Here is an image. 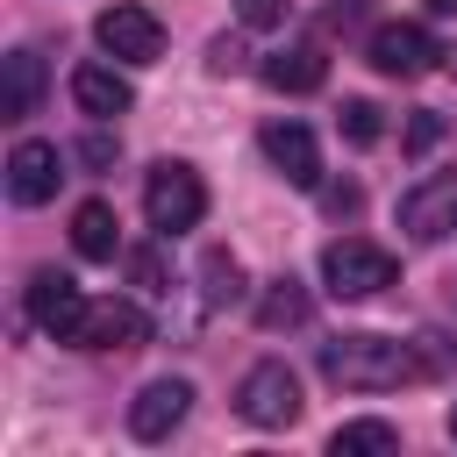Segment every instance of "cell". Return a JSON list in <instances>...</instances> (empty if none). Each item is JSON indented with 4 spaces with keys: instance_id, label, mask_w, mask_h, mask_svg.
Segmentation results:
<instances>
[{
    "instance_id": "obj_1",
    "label": "cell",
    "mask_w": 457,
    "mask_h": 457,
    "mask_svg": "<svg viewBox=\"0 0 457 457\" xmlns=\"http://www.w3.org/2000/svg\"><path fill=\"white\" fill-rule=\"evenodd\" d=\"M428 364H421V350L414 343H400V336H328L321 343V378L328 386H343V393H393V386H407V378H421Z\"/></svg>"
},
{
    "instance_id": "obj_10",
    "label": "cell",
    "mask_w": 457,
    "mask_h": 457,
    "mask_svg": "<svg viewBox=\"0 0 457 457\" xmlns=\"http://www.w3.org/2000/svg\"><path fill=\"white\" fill-rule=\"evenodd\" d=\"M57 179H64V157H57V143H43V136H21V143L7 150V193H14V207H43V200L57 193Z\"/></svg>"
},
{
    "instance_id": "obj_5",
    "label": "cell",
    "mask_w": 457,
    "mask_h": 457,
    "mask_svg": "<svg viewBox=\"0 0 457 457\" xmlns=\"http://www.w3.org/2000/svg\"><path fill=\"white\" fill-rule=\"evenodd\" d=\"M86 314H93V300L79 293V278H71V271L43 264V271L29 278V321H36L43 336H57V343H79Z\"/></svg>"
},
{
    "instance_id": "obj_16",
    "label": "cell",
    "mask_w": 457,
    "mask_h": 457,
    "mask_svg": "<svg viewBox=\"0 0 457 457\" xmlns=\"http://www.w3.org/2000/svg\"><path fill=\"white\" fill-rule=\"evenodd\" d=\"M71 250H79L86 264H107V257L121 250V221H114L107 200H86V207L71 214Z\"/></svg>"
},
{
    "instance_id": "obj_23",
    "label": "cell",
    "mask_w": 457,
    "mask_h": 457,
    "mask_svg": "<svg viewBox=\"0 0 457 457\" xmlns=\"http://www.w3.org/2000/svg\"><path fill=\"white\" fill-rule=\"evenodd\" d=\"M243 57H250V50H243V43H228V36H214V43H207V71H214V79L243 71Z\"/></svg>"
},
{
    "instance_id": "obj_7",
    "label": "cell",
    "mask_w": 457,
    "mask_h": 457,
    "mask_svg": "<svg viewBox=\"0 0 457 457\" xmlns=\"http://www.w3.org/2000/svg\"><path fill=\"white\" fill-rule=\"evenodd\" d=\"M400 228L414 243H443L457 228V171H428L400 193Z\"/></svg>"
},
{
    "instance_id": "obj_3",
    "label": "cell",
    "mask_w": 457,
    "mask_h": 457,
    "mask_svg": "<svg viewBox=\"0 0 457 457\" xmlns=\"http://www.w3.org/2000/svg\"><path fill=\"white\" fill-rule=\"evenodd\" d=\"M393 250H378V243H364V236H336L328 250H321V286L336 293V300H371V293H386L393 286Z\"/></svg>"
},
{
    "instance_id": "obj_26",
    "label": "cell",
    "mask_w": 457,
    "mask_h": 457,
    "mask_svg": "<svg viewBox=\"0 0 457 457\" xmlns=\"http://www.w3.org/2000/svg\"><path fill=\"white\" fill-rule=\"evenodd\" d=\"M321 207H328V214H350V207H357V186H328Z\"/></svg>"
},
{
    "instance_id": "obj_18",
    "label": "cell",
    "mask_w": 457,
    "mask_h": 457,
    "mask_svg": "<svg viewBox=\"0 0 457 457\" xmlns=\"http://www.w3.org/2000/svg\"><path fill=\"white\" fill-rule=\"evenodd\" d=\"M400 450V428L393 421H343L328 436V457H393Z\"/></svg>"
},
{
    "instance_id": "obj_21",
    "label": "cell",
    "mask_w": 457,
    "mask_h": 457,
    "mask_svg": "<svg viewBox=\"0 0 457 457\" xmlns=\"http://www.w3.org/2000/svg\"><path fill=\"white\" fill-rule=\"evenodd\" d=\"M129 278L150 293V300H164L171 286H164V250H129Z\"/></svg>"
},
{
    "instance_id": "obj_24",
    "label": "cell",
    "mask_w": 457,
    "mask_h": 457,
    "mask_svg": "<svg viewBox=\"0 0 457 457\" xmlns=\"http://www.w3.org/2000/svg\"><path fill=\"white\" fill-rule=\"evenodd\" d=\"M114 150H121V143H114L107 129H93V136L79 143V164H86V171H107V164H114Z\"/></svg>"
},
{
    "instance_id": "obj_27",
    "label": "cell",
    "mask_w": 457,
    "mask_h": 457,
    "mask_svg": "<svg viewBox=\"0 0 457 457\" xmlns=\"http://www.w3.org/2000/svg\"><path fill=\"white\" fill-rule=\"evenodd\" d=\"M428 14H457V0H428Z\"/></svg>"
},
{
    "instance_id": "obj_28",
    "label": "cell",
    "mask_w": 457,
    "mask_h": 457,
    "mask_svg": "<svg viewBox=\"0 0 457 457\" xmlns=\"http://www.w3.org/2000/svg\"><path fill=\"white\" fill-rule=\"evenodd\" d=\"M443 71H450V79H457V50H443Z\"/></svg>"
},
{
    "instance_id": "obj_4",
    "label": "cell",
    "mask_w": 457,
    "mask_h": 457,
    "mask_svg": "<svg viewBox=\"0 0 457 457\" xmlns=\"http://www.w3.org/2000/svg\"><path fill=\"white\" fill-rule=\"evenodd\" d=\"M236 414H243L250 428H293V421H300V378H293V364L257 357V364L243 371V386H236Z\"/></svg>"
},
{
    "instance_id": "obj_20",
    "label": "cell",
    "mask_w": 457,
    "mask_h": 457,
    "mask_svg": "<svg viewBox=\"0 0 457 457\" xmlns=\"http://www.w3.org/2000/svg\"><path fill=\"white\" fill-rule=\"evenodd\" d=\"M336 129H343V143H357V150H371V143L386 136V121H378L371 100H343V107H336Z\"/></svg>"
},
{
    "instance_id": "obj_22",
    "label": "cell",
    "mask_w": 457,
    "mask_h": 457,
    "mask_svg": "<svg viewBox=\"0 0 457 457\" xmlns=\"http://www.w3.org/2000/svg\"><path fill=\"white\" fill-rule=\"evenodd\" d=\"M293 14V0H236V21L243 29H278Z\"/></svg>"
},
{
    "instance_id": "obj_17",
    "label": "cell",
    "mask_w": 457,
    "mask_h": 457,
    "mask_svg": "<svg viewBox=\"0 0 457 457\" xmlns=\"http://www.w3.org/2000/svg\"><path fill=\"white\" fill-rule=\"evenodd\" d=\"M307 307H314V300H307V286H300L293 271H278V278L257 293V328H264V336H278V328H300V321H307Z\"/></svg>"
},
{
    "instance_id": "obj_29",
    "label": "cell",
    "mask_w": 457,
    "mask_h": 457,
    "mask_svg": "<svg viewBox=\"0 0 457 457\" xmlns=\"http://www.w3.org/2000/svg\"><path fill=\"white\" fill-rule=\"evenodd\" d=\"M450 443H457V407H450Z\"/></svg>"
},
{
    "instance_id": "obj_13",
    "label": "cell",
    "mask_w": 457,
    "mask_h": 457,
    "mask_svg": "<svg viewBox=\"0 0 457 457\" xmlns=\"http://www.w3.org/2000/svg\"><path fill=\"white\" fill-rule=\"evenodd\" d=\"M43 86H50V71H43L36 50H7L0 57V114L7 121H29L43 107Z\"/></svg>"
},
{
    "instance_id": "obj_11",
    "label": "cell",
    "mask_w": 457,
    "mask_h": 457,
    "mask_svg": "<svg viewBox=\"0 0 457 457\" xmlns=\"http://www.w3.org/2000/svg\"><path fill=\"white\" fill-rule=\"evenodd\" d=\"M186 414H193V386H186V378H150V386L129 400V436H136V443H164Z\"/></svg>"
},
{
    "instance_id": "obj_12",
    "label": "cell",
    "mask_w": 457,
    "mask_h": 457,
    "mask_svg": "<svg viewBox=\"0 0 457 457\" xmlns=\"http://www.w3.org/2000/svg\"><path fill=\"white\" fill-rule=\"evenodd\" d=\"M264 157L278 164V179L286 186H321V150H314V136L300 129V121H264Z\"/></svg>"
},
{
    "instance_id": "obj_25",
    "label": "cell",
    "mask_w": 457,
    "mask_h": 457,
    "mask_svg": "<svg viewBox=\"0 0 457 457\" xmlns=\"http://www.w3.org/2000/svg\"><path fill=\"white\" fill-rule=\"evenodd\" d=\"M443 136V114H414V129H407V150H428Z\"/></svg>"
},
{
    "instance_id": "obj_19",
    "label": "cell",
    "mask_w": 457,
    "mask_h": 457,
    "mask_svg": "<svg viewBox=\"0 0 457 457\" xmlns=\"http://www.w3.org/2000/svg\"><path fill=\"white\" fill-rule=\"evenodd\" d=\"M200 278H207V286H200V293H207V307L243 300V264H236L228 250H207V257H200Z\"/></svg>"
},
{
    "instance_id": "obj_14",
    "label": "cell",
    "mask_w": 457,
    "mask_h": 457,
    "mask_svg": "<svg viewBox=\"0 0 457 457\" xmlns=\"http://www.w3.org/2000/svg\"><path fill=\"white\" fill-rule=\"evenodd\" d=\"M71 100H79V114L114 121V114H129V107H136V86H129L114 64H79V71H71Z\"/></svg>"
},
{
    "instance_id": "obj_9",
    "label": "cell",
    "mask_w": 457,
    "mask_h": 457,
    "mask_svg": "<svg viewBox=\"0 0 457 457\" xmlns=\"http://www.w3.org/2000/svg\"><path fill=\"white\" fill-rule=\"evenodd\" d=\"M150 343V314L136 300H93L86 328H79V350H100V357H129Z\"/></svg>"
},
{
    "instance_id": "obj_2",
    "label": "cell",
    "mask_w": 457,
    "mask_h": 457,
    "mask_svg": "<svg viewBox=\"0 0 457 457\" xmlns=\"http://www.w3.org/2000/svg\"><path fill=\"white\" fill-rule=\"evenodd\" d=\"M143 214H150L157 236H186V228H200V214H207V186H200V171H193L186 157H157V164L143 171Z\"/></svg>"
},
{
    "instance_id": "obj_15",
    "label": "cell",
    "mask_w": 457,
    "mask_h": 457,
    "mask_svg": "<svg viewBox=\"0 0 457 457\" xmlns=\"http://www.w3.org/2000/svg\"><path fill=\"white\" fill-rule=\"evenodd\" d=\"M257 79H264L271 93H314V86L328 79V57H321L314 43H293V50H271V57L257 64Z\"/></svg>"
},
{
    "instance_id": "obj_8",
    "label": "cell",
    "mask_w": 457,
    "mask_h": 457,
    "mask_svg": "<svg viewBox=\"0 0 457 457\" xmlns=\"http://www.w3.org/2000/svg\"><path fill=\"white\" fill-rule=\"evenodd\" d=\"M364 57H371L386 79H421L428 64H443V50H436V36H428L421 21H378L371 43H364Z\"/></svg>"
},
{
    "instance_id": "obj_6",
    "label": "cell",
    "mask_w": 457,
    "mask_h": 457,
    "mask_svg": "<svg viewBox=\"0 0 457 457\" xmlns=\"http://www.w3.org/2000/svg\"><path fill=\"white\" fill-rule=\"evenodd\" d=\"M93 36H100V50H107V57H121V64H157V57H164V21H157L150 7H136V0L100 7Z\"/></svg>"
}]
</instances>
